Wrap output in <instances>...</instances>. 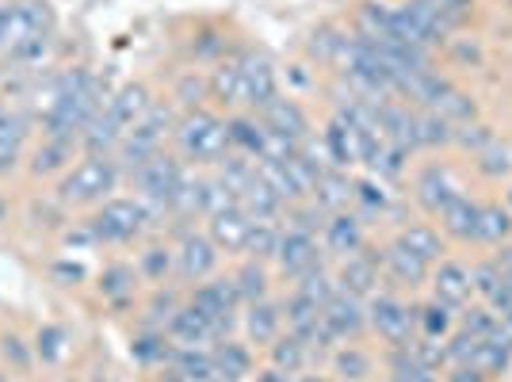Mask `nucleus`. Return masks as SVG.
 Returning <instances> with one entry per match:
<instances>
[{
    "label": "nucleus",
    "instance_id": "1",
    "mask_svg": "<svg viewBox=\"0 0 512 382\" xmlns=\"http://www.w3.org/2000/svg\"><path fill=\"white\" fill-rule=\"evenodd\" d=\"M104 104H107V92H104V85H100V77H96V69H88V65H69V69L50 73L46 85L39 88V100L27 107L35 111L43 138L77 142Z\"/></svg>",
    "mask_w": 512,
    "mask_h": 382
},
{
    "label": "nucleus",
    "instance_id": "2",
    "mask_svg": "<svg viewBox=\"0 0 512 382\" xmlns=\"http://www.w3.org/2000/svg\"><path fill=\"white\" fill-rule=\"evenodd\" d=\"M127 176L119 169V161L115 157H96V153H81L69 169L54 180V203L62 207V211H96L100 203H107L119 184H123Z\"/></svg>",
    "mask_w": 512,
    "mask_h": 382
},
{
    "label": "nucleus",
    "instance_id": "3",
    "mask_svg": "<svg viewBox=\"0 0 512 382\" xmlns=\"http://www.w3.org/2000/svg\"><path fill=\"white\" fill-rule=\"evenodd\" d=\"M172 153L195 169H214L218 161H226L234 153L226 115H218L211 107L180 111V119L172 127Z\"/></svg>",
    "mask_w": 512,
    "mask_h": 382
},
{
    "label": "nucleus",
    "instance_id": "4",
    "mask_svg": "<svg viewBox=\"0 0 512 382\" xmlns=\"http://www.w3.org/2000/svg\"><path fill=\"white\" fill-rule=\"evenodd\" d=\"M150 230H153V218L138 195H111L96 211H88V218L81 222L85 241L88 245H100V249L138 245V241H146Z\"/></svg>",
    "mask_w": 512,
    "mask_h": 382
},
{
    "label": "nucleus",
    "instance_id": "5",
    "mask_svg": "<svg viewBox=\"0 0 512 382\" xmlns=\"http://www.w3.org/2000/svg\"><path fill=\"white\" fill-rule=\"evenodd\" d=\"M176 119H180V111H176L172 100L169 104L153 100L150 111H146V115L127 130V138H123L119 149H115V161H119V169H123L127 180L142 169L150 157H157V153L165 149V142H172V127H176Z\"/></svg>",
    "mask_w": 512,
    "mask_h": 382
},
{
    "label": "nucleus",
    "instance_id": "6",
    "mask_svg": "<svg viewBox=\"0 0 512 382\" xmlns=\"http://www.w3.org/2000/svg\"><path fill=\"white\" fill-rule=\"evenodd\" d=\"M180 176H184V161H180L172 149H161L157 157H150L142 169L130 176V184L138 188V199H142L146 211H150L153 226L165 222L169 203H172V191H176V184H180Z\"/></svg>",
    "mask_w": 512,
    "mask_h": 382
},
{
    "label": "nucleus",
    "instance_id": "7",
    "mask_svg": "<svg viewBox=\"0 0 512 382\" xmlns=\"http://www.w3.org/2000/svg\"><path fill=\"white\" fill-rule=\"evenodd\" d=\"M367 333H375L386 348H406L417 337V306H409L398 291H375L367 298Z\"/></svg>",
    "mask_w": 512,
    "mask_h": 382
},
{
    "label": "nucleus",
    "instance_id": "8",
    "mask_svg": "<svg viewBox=\"0 0 512 382\" xmlns=\"http://www.w3.org/2000/svg\"><path fill=\"white\" fill-rule=\"evenodd\" d=\"M176 249V283L188 291L199 287L211 276H218V264H222V249L211 241L207 230H195V226H180V234L172 241Z\"/></svg>",
    "mask_w": 512,
    "mask_h": 382
},
{
    "label": "nucleus",
    "instance_id": "9",
    "mask_svg": "<svg viewBox=\"0 0 512 382\" xmlns=\"http://www.w3.org/2000/svg\"><path fill=\"white\" fill-rule=\"evenodd\" d=\"M188 306L211 321L218 340L230 337L237 329V318H241V298H237L230 276H211L199 287H188Z\"/></svg>",
    "mask_w": 512,
    "mask_h": 382
},
{
    "label": "nucleus",
    "instance_id": "10",
    "mask_svg": "<svg viewBox=\"0 0 512 382\" xmlns=\"http://www.w3.org/2000/svg\"><path fill=\"white\" fill-rule=\"evenodd\" d=\"M321 329L329 333L333 344L363 340L367 337V302L337 287V295L321 306Z\"/></svg>",
    "mask_w": 512,
    "mask_h": 382
},
{
    "label": "nucleus",
    "instance_id": "11",
    "mask_svg": "<svg viewBox=\"0 0 512 382\" xmlns=\"http://www.w3.org/2000/svg\"><path fill=\"white\" fill-rule=\"evenodd\" d=\"M333 276H337L341 291L363 298V302L375 295V291H383V268H379V253L371 249V241L363 245L360 253L333 260Z\"/></svg>",
    "mask_w": 512,
    "mask_h": 382
},
{
    "label": "nucleus",
    "instance_id": "12",
    "mask_svg": "<svg viewBox=\"0 0 512 382\" xmlns=\"http://www.w3.org/2000/svg\"><path fill=\"white\" fill-rule=\"evenodd\" d=\"M234 58H237V65H241V77H245V104H249V111H260L268 100H276L279 96L276 62H272L264 50H256V46L237 50Z\"/></svg>",
    "mask_w": 512,
    "mask_h": 382
},
{
    "label": "nucleus",
    "instance_id": "13",
    "mask_svg": "<svg viewBox=\"0 0 512 382\" xmlns=\"http://www.w3.org/2000/svg\"><path fill=\"white\" fill-rule=\"evenodd\" d=\"M321 260H329V256H325V249H321V237L302 234V230H287V226H283L279 249H276V256H272L276 276H283V279H291V283H295L302 272H310V268H314V264H321Z\"/></svg>",
    "mask_w": 512,
    "mask_h": 382
},
{
    "label": "nucleus",
    "instance_id": "14",
    "mask_svg": "<svg viewBox=\"0 0 512 382\" xmlns=\"http://www.w3.org/2000/svg\"><path fill=\"white\" fill-rule=\"evenodd\" d=\"M81 157V149L77 142H65V138H43L39 134V142L27 149V161H23V172H27V180H35V184H54L58 176H62L73 161Z\"/></svg>",
    "mask_w": 512,
    "mask_h": 382
},
{
    "label": "nucleus",
    "instance_id": "15",
    "mask_svg": "<svg viewBox=\"0 0 512 382\" xmlns=\"http://www.w3.org/2000/svg\"><path fill=\"white\" fill-rule=\"evenodd\" d=\"M379 268H383V283H390L394 291H417V287H425L428 272H432V264L409 253L398 237L379 249Z\"/></svg>",
    "mask_w": 512,
    "mask_h": 382
},
{
    "label": "nucleus",
    "instance_id": "16",
    "mask_svg": "<svg viewBox=\"0 0 512 382\" xmlns=\"http://www.w3.org/2000/svg\"><path fill=\"white\" fill-rule=\"evenodd\" d=\"M256 115L264 119V127L272 130V134H279V138H287L291 146H302L306 138L318 134L314 123H310V115H306V107L295 96H283V92H279L276 100H268Z\"/></svg>",
    "mask_w": 512,
    "mask_h": 382
},
{
    "label": "nucleus",
    "instance_id": "17",
    "mask_svg": "<svg viewBox=\"0 0 512 382\" xmlns=\"http://www.w3.org/2000/svg\"><path fill=\"white\" fill-rule=\"evenodd\" d=\"M367 222L360 211H337L325 218V230H321V249L329 260H344V256L360 253L367 245Z\"/></svg>",
    "mask_w": 512,
    "mask_h": 382
},
{
    "label": "nucleus",
    "instance_id": "18",
    "mask_svg": "<svg viewBox=\"0 0 512 382\" xmlns=\"http://www.w3.org/2000/svg\"><path fill=\"white\" fill-rule=\"evenodd\" d=\"M237 325H241V333H245V344L268 348V344L287 329V325H283V302H279L276 295L260 298V302H245Z\"/></svg>",
    "mask_w": 512,
    "mask_h": 382
},
{
    "label": "nucleus",
    "instance_id": "19",
    "mask_svg": "<svg viewBox=\"0 0 512 382\" xmlns=\"http://www.w3.org/2000/svg\"><path fill=\"white\" fill-rule=\"evenodd\" d=\"M428 287H432V298L444 302L455 314H459L463 306H470V298H474V291H470V268L459 264V260H451V256H444L440 264H432Z\"/></svg>",
    "mask_w": 512,
    "mask_h": 382
},
{
    "label": "nucleus",
    "instance_id": "20",
    "mask_svg": "<svg viewBox=\"0 0 512 382\" xmlns=\"http://www.w3.org/2000/svg\"><path fill=\"white\" fill-rule=\"evenodd\" d=\"M321 149H325V161H329V169H356L363 165V134L356 127H348L344 119H329L325 130L318 134Z\"/></svg>",
    "mask_w": 512,
    "mask_h": 382
},
{
    "label": "nucleus",
    "instance_id": "21",
    "mask_svg": "<svg viewBox=\"0 0 512 382\" xmlns=\"http://www.w3.org/2000/svg\"><path fill=\"white\" fill-rule=\"evenodd\" d=\"M459 180L451 176L448 165H440V161H428L425 169H417V176H413V199H417V207L425 214H440V207L448 203L451 195H459Z\"/></svg>",
    "mask_w": 512,
    "mask_h": 382
},
{
    "label": "nucleus",
    "instance_id": "22",
    "mask_svg": "<svg viewBox=\"0 0 512 382\" xmlns=\"http://www.w3.org/2000/svg\"><path fill=\"white\" fill-rule=\"evenodd\" d=\"M207 85H211V100L226 115H234V111H249L245 104V77H241V65L237 58H222V62H214V69L207 73Z\"/></svg>",
    "mask_w": 512,
    "mask_h": 382
},
{
    "label": "nucleus",
    "instance_id": "23",
    "mask_svg": "<svg viewBox=\"0 0 512 382\" xmlns=\"http://www.w3.org/2000/svg\"><path fill=\"white\" fill-rule=\"evenodd\" d=\"M134 272L146 287H165L176 279V249L172 241H142L134 253Z\"/></svg>",
    "mask_w": 512,
    "mask_h": 382
},
{
    "label": "nucleus",
    "instance_id": "24",
    "mask_svg": "<svg viewBox=\"0 0 512 382\" xmlns=\"http://www.w3.org/2000/svg\"><path fill=\"white\" fill-rule=\"evenodd\" d=\"M325 371L337 382H367L375 379V356L363 348L360 340H348V344H337L325 356Z\"/></svg>",
    "mask_w": 512,
    "mask_h": 382
},
{
    "label": "nucleus",
    "instance_id": "25",
    "mask_svg": "<svg viewBox=\"0 0 512 382\" xmlns=\"http://www.w3.org/2000/svg\"><path fill=\"white\" fill-rule=\"evenodd\" d=\"M264 352H268V363H272V367L287 371V375H295V379L306 375V371H314V367H321L318 352H314L306 340L295 337V333H287V329H283Z\"/></svg>",
    "mask_w": 512,
    "mask_h": 382
},
{
    "label": "nucleus",
    "instance_id": "26",
    "mask_svg": "<svg viewBox=\"0 0 512 382\" xmlns=\"http://www.w3.org/2000/svg\"><path fill=\"white\" fill-rule=\"evenodd\" d=\"M249 226H253V218L241 211V207H230V211H218L207 218V234L222 249V256H245Z\"/></svg>",
    "mask_w": 512,
    "mask_h": 382
},
{
    "label": "nucleus",
    "instance_id": "27",
    "mask_svg": "<svg viewBox=\"0 0 512 382\" xmlns=\"http://www.w3.org/2000/svg\"><path fill=\"white\" fill-rule=\"evenodd\" d=\"M230 279H234V291H237V298H241V306H245V302H260V298L272 295L276 268H272L268 260L241 256V260H237V268L230 272Z\"/></svg>",
    "mask_w": 512,
    "mask_h": 382
},
{
    "label": "nucleus",
    "instance_id": "28",
    "mask_svg": "<svg viewBox=\"0 0 512 382\" xmlns=\"http://www.w3.org/2000/svg\"><path fill=\"white\" fill-rule=\"evenodd\" d=\"M440 222V234L448 241H474V226H478V199H470L467 191L451 195L448 203L436 214Z\"/></svg>",
    "mask_w": 512,
    "mask_h": 382
},
{
    "label": "nucleus",
    "instance_id": "29",
    "mask_svg": "<svg viewBox=\"0 0 512 382\" xmlns=\"http://www.w3.org/2000/svg\"><path fill=\"white\" fill-rule=\"evenodd\" d=\"M253 352H256V348H253V344H245V340H234V337L218 340V344L211 348L214 371H218V375H226V379H234V382L253 379V375H256V356H253Z\"/></svg>",
    "mask_w": 512,
    "mask_h": 382
},
{
    "label": "nucleus",
    "instance_id": "30",
    "mask_svg": "<svg viewBox=\"0 0 512 382\" xmlns=\"http://www.w3.org/2000/svg\"><path fill=\"white\" fill-rule=\"evenodd\" d=\"M310 199L318 203L325 218L337 211H348L352 199H356V180H352L344 169H325L318 176V184H314V195H310Z\"/></svg>",
    "mask_w": 512,
    "mask_h": 382
},
{
    "label": "nucleus",
    "instance_id": "31",
    "mask_svg": "<svg viewBox=\"0 0 512 382\" xmlns=\"http://www.w3.org/2000/svg\"><path fill=\"white\" fill-rule=\"evenodd\" d=\"M394 237H398L413 256H421L425 264H440V260L448 256V237L440 234V226H432V222H406Z\"/></svg>",
    "mask_w": 512,
    "mask_h": 382
},
{
    "label": "nucleus",
    "instance_id": "32",
    "mask_svg": "<svg viewBox=\"0 0 512 382\" xmlns=\"http://www.w3.org/2000/svg\"><path fill=\"white\" fill-rule=\"evenodd\" d=\"M138 283L142 279L134 272V260H111L104 272H100V279H96V291H100V298H104L107 306H123V302L134 298Z\"/></svg>",
    "mask_w": 512,
    "mask_h": 382
},
{
    "label": "nucleus",
    "instance_id": "33",
    "mask_svg": "<svg viewBox=\"0 0 512 382\" xmlns=\"http://www.w3.org/2000/svg\"><path fill=\"white\" fill-rule=\"evenodd\" d=\"M512 237V214L505 203L497 199H486L478 203V226H474V245H505Z\"/></svg>",
    "mask_w": 512,
    "mask_h": 382
},
{
    "label": "nucleus",
    "instance_id": "34",
    "mask_svg": "<svg viewBox=\"0 0 512 382\" xmlns=\"http://www.w3.org/2000/svg\"><path fill=\"white\" fill-rule=\"evenodd\" d=\"M0 360H4V375H20V379H27L31 371H35V363H39V356H35V344H27V337H23L20 329H4L0 333Z\"/></svg>",
    "mask_w": 512,
    "mask_h": 382
},
{
    "label": "nucleus",
    "instance_id": "35",
    "mask_svg": "<svg viewBox=\"0 0 512 382\" xmlns=\"http://www.w3.org/2000/svg\"><path fill=\"white\" fill-rule=\"evenodd\" d=\"M383 367L386 382H440V371H432L421 360H413L406 348H386Z\"/></svg>",
    "mask_w": 512,
    "mask_h": 382
},
{
    "label": "nucleus",
    "instance_id": "36",
    "mask_svg": "<svg viewBox=\"0 0 512 382\" xmlns=\"http://www.w3.org/2000/svg\"><path fill=\"white\" fill-rule=\"evenodd\" d=\"M291 291H299L302 298H310V302L325 306L329 298L337 295V276H333V264H329V260L314 264L310 272H302V276L291 283Z\"/></svg>",
    "mask_w": 512,
    "mask_h": 382
},
{
    "label": "nucleus",
    "instance_id": "37",
    "mask_svg": "<svg viewBox=\"0 0 512 382\" xmlns=\"http://www.w3.org/2000/svg\"><path fill=\"white\" fill-rule=\"evenodd\" d=\"M417 146L421 149L455 146V123H448L436 111H417Z\"/></svg>",
    "mask_w": 512,
    "mask_h": 382
},
{
    "label": "nucleus",
    "instance_id": "38",
    "mask_svg": "<svg viewBox=\"0 0 512 382\" xmlns=\"http://www.w3.org/2000/svg\"><path fill=\"white\" fill-rule=\"evenodd\" d=\"M455 310H448L444 302H425V306H417V329H421V337H432V340H448V333L455 329Z\"/></svg>",
    "mask_w": 512,
    "mask_h": 382
},
{
    "label": "nucleus",
    "instance_id": "39",
    "mask_svg": "<svg viewBox=\"0 0 512 382\" xmlns=\"http://www.w3.org/2000/svg\"><path fill=\"white\" fill-rule=\"evenodd\" d=\"M279 237H283V222H256L249 226V241H245V256H256V260H268L279 249Z\"/></svg>",
    "mask_w": 512,
    "mask_h": 382
},
{
    "label": "nucleus",
    "instance_id": "40",
    "mask_svg": "<svg viewBox=\"0 0 512 382\" xmlns=\"http://www.w3.org/2000/svg\"><path fill=\"white\" fill-rule=\"evenodd\" d=\"M35 356H39L43 367H58L69 356V333H65L62 325H43L35 333Z\"/></svg>",
    "mask_w": 512,
    "mask_h": 382
},
{
    "label": "nucleus",
    "instance_id": "41",
    "mask_svg": "<svg viewBox=\"0 0 512 382\" xmlns=\"http://www.w3.org/2000/svg\"><path fill=\"white\" fill-rule=\"evenodd\" d=\"M207 100H211V85H207V77H203V73H195V69H188V73L180 77V85L172 88V104L184 107V111L207 107Z\"/></svg>",
    "mask_w": 512,
    "mask_h": 382
},
{
    "label": "nucleus",
    "instance_id": "42",
    "mask_svg": "<svg viewBox=\"0 0 512 382\" xmlns=\"http://www.w3.org/2000/svg\"><path fill=\"white\" fill-rule=\"evenodd\" d=\"M501 283H505V272L497 268V260H478V264H470V291L474 298H482V302H490L497 291H501Z\"/></svg>",
    "mask_w": 512,
    "mask_h": 382
},
{
    "label": "nucleus",
    "instance_id": "43",
    "mask_svg": "<svg viewBox=\"0 0 512 382\" xmlns=\"http://www.w3.org/2000/svg\"><path fill=\"white\" fill-rule=\"evenodd\" d=\"M474 157H478L474 165H478V172H482L486 180H501V176L512 172V149L505 146V142H497V138H493L486 149H478Z\"/></svg>",
    "mask_w": 512,
    "mask_h": 382
},
{
    "label": "nucleus",
    "instance_id": "44",
    "mask_svg": "<svg viewBox=\"0 0 512 382\" xmlns=\"http://www.w3.org/2000/svg\"><path fill=\"white\" fill-rule=\"evenodd\" d=\"M455 321H459V329H463V333H470V337H478V340H486L493 329L501 325V318L493 314L486 302H482V306H463Z\"/></svg>",
    "mask_w": 512,
    "mask_h": 382
},
{
    "label": "nucleus",
    "instance_id": "45",
    "mask_svg": "<svg viewBox=\"0 0 512 382\" xmlns=\"http://www.w3.org/2000/svg\"><path fill=\"white\" fill-rule=\"evenodd\" d=\"M493 142V130L486 127V123H463V127H455V146H463V149H486Z\"/></svg>",
    "mask_w": 512,
    "mask_h": 382
},
{
    "label": "nucleus",
    "instance_id": "46",
    "mask_svg": "<svg viewBox=\"0 0 512 382\" xmlns=\"http://www.w3.org/2000/svg\"><path fill=\"white\" fill-rule=\"evenodd\" d=\"M421 4H432L436 12H444V16H448V20H455L459 27L467 23L470 8H474V0H421Z\"/></svg>",
    "mask_w": 512,
    "mask_h": 382
},
{
    "label": "nucleus",
    "instance_id": "47",
    "mask_svg": "<svg viewBox=\"0 0 512 382\" xmlns=\"http://www.w3.org/2000/svg\"><path fill=\"white\" fill-rule=\"evenodd\" d=\"M23 161H27V149H16V146H8V142H0V180L16 176V172L23 169Z\"/></svg>",
    "mask_w": 512,
    "mask_h": 382
},
{
    "label": "nucleus",
    "instance_id": "48",
    "mask_svg": "<svg viewBox=\"0 0 512 382\" xmlns=\"http://www.w3.org/2000/svg\"><path fill=\"white\" fill-rule=\"evenodd\" d=\"M444 382H490L478 367H470V363H455L448 375H444Z\"/></svg>",
    "mask_w": 512,
    "mask_h": 382
},
{
    "label": "nucleus",
    "instance_id": "49",
    "mask_svg": "<svg viewBox=\"0 0 512 382\" xmlns=\"http://www.w3.org/2000/svg\"><path fill=\"white\" fill-rule=\"evenodd\" d=\"M249 382H295V375H287V371H279V367L268 363V367H264V371H256Z\"/></svg>",
    "mask_w": 512,
    "mask_h": 382
},
{
    "label": "nucleus",
    "instance_id": "50",
    "mask_svg": "<svg viewBox=\"0 0 512 382\" xmlns=\"http://www.w3.org/2000/svg\"><path fill=\"white\" fill-rule=\"evenodd\" d=\"M295 382H337V379H333L329 371H325V375H321V371H306V375H299Z\"/></svg>",
    "mask_w": 512,
    "mask_h": 382
},
{
    "label": "nucleus",
    "instance_id": "51",
    "mask_svg": "<svg viewBox=\"0 0 512 382\" xmlns=\"http://www.w3.org/2000/svg\"><path fill=\"white\" fill-rule=\"evenodd\" d=\"M4 222H8V203L0 199V226H4Z\"/></svg>",
    "mask_w": 512,
    "mask_h": 382
},
{
    "label": "nucleus",
    "instance_id": "52",
    "mask_svg": "<svg viewBox=\"0 0 512 382\" xmlns=\"http://www.w3.org/2000/svg\"><path fill=\"white\" fill-rule=\"evenodd\" d=\"M4 382H27V379H20V375H4Z\"/></svg>",
    "mask_w": 512,
    "mask_h": 382
},
{
    "label": "nucleus",
    "instance_id": "53",
    "mask_svg": "<svg viewBox=\"0 0 512 382\" xmlns=\"http://www.w3.org/2000/svg\"><path fill=\"white\" fill-rule=\"evenodd\" d=\"M4 4H8V0H0V27H4Z\"/></svg>",
    "mask_w": 512,
    "mask_h": 382
},
{
    "label": "nucleus",
    "instance_id": "54",
    "mask_svg": "<svg viewBox=\"0 0 512 382\" xmlns=\"http://www.w3.org/2000/svg\"><path fill=\"white\" fill-rule=\"evenodd\" d=\"M4 107H8V100H4V92H0V115H4Z\"/></svg>",
    "mask_w": 512,
    "mask_h": 382
},
{
    "label": "nucleus",
    "instance_id": "55",
    "mask_svg": "<svg viewBox=\"0 0 512 382\" xmlns=\"http://www.w3.org/2000/svg\"><path fill=\"white\" fill-rule=\"evenodd\" d=\"M505 207L512 211V188H509V195H505Z\"/></svg>",
    "mask_w": 512,
    "mask_h": 382
},
{
    "label": "nucleus",
    "instance_id": "56",
    "mask_svg": "<svg viewBox=\"0 0 512 382\" xmlns=\"http://www.w3.org/2000/svg\"><path fill=\"white\" fill-rule=\"evenodd\" d=\"M505 279H509V283H512V272H509V276H505Z\"/></svg>",
    "mask_w": 512,
    "mask_h": 382
},
{
    "label": "nucleus",
    "instance_id": "57",
    "mask_svg": "<svg viewBox=\"0 0 512 382\" xmlns=\"http://www.w3.org/2000/svg\"><path fill=\"white\" fill-rule=\"evenodd\" d=\"M0 382H4V375H0Z\"/></svg>",
    "mask_w": 512,
    "mask_h": 382
},
{
    "label": "nucleus",
    "instance_id": "58",
    "mask_svg": "<svg viewBox=\"0 0 512 382\" xmlns=\"http://www.w3.org/2000/svg\"><path fill=\"white\" fill-rule=\"evenodd\" d=\"M509 4H512V0H509Z\"/></svg>",
    "mask_w": 512,
    "mask_h": 382
}]
</instances>
